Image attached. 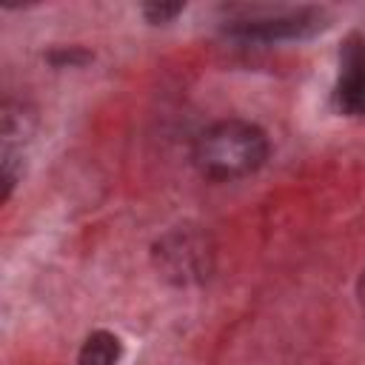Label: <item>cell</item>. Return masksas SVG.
<instances>
[{
	"label": "cell",
	"mask_w": 365,
	"mask_h": 365,
	"mask_svg": "<svg viewBox=\"0 0 365 365\" xmlns=\"http://www.w3.org/2000/svg\"><path fill=\"white\" fill-rule=\"evenodd\" d=\"M359 299H362V305H365V271H362V277H359Z\"/></svg>",
	"instance_id": "8"
},
{
	"label": "cell",
	"mask_w": 365,
	"mask_h": 365,
	"mask_svg": "<svg viewBox=\"0 0 365 365\" xmlns=\"http://www.w3.org/2000/svg\"><path fill=\"white\" fill-rule=\"evenodd\" d=\"M31 134V114L26 111L23 103H3V200H9L17 174H20V160H23V148L17 145L20 140H26Z\"/></svg>",
	"instance_id": "5"
},
{
	"label": "cell",
	"mask_w": 365,
	"mask_h": 365,
	"mask_svg": "<svg viewBox=\"0 0 365 365\" xmlns=\"http://www.w3.org/2000/svg\"><path fill=\"white\" fill-rule=\"evenodd\" d=\"M117 359L120 339L111 331H91L77 354V365H117Z\"/></svg>",
	"instance_id": "6"
},
{
	"label": "cell",
	"mask_w": 365,
	"mask_h": 365,
	"mask_svg": "<svg viewBox=\"0 0 365 365\" xmlns=\"http://www.w3.org/2000/svg\"><path fill=\"white\" fill-rule=\"evenodd\" d=\"M322 14L314 9H291V11H274V14H251L231 23V31L245 40H282V37H302L311 34Z\"/></svg>",
	"instance_id": "4"
},
{
	"label": "cell",
	"mask_w": 365,
	"mask_h": 365,
	"mask_svg": "<svg viewBox=\"0 0 365 365\" xmlns=\"http://www.w3.org/2000/svg\"><path fill=\"white\" fill-rule=\"evenodd\" d=\"M268 160V134L251 120H220L202 128L191 145L194 168L208 180H240Z\"/></svg>",
	"instance_id": "1"
},
{
	"label": "cell",
	"mask_w": 365,
	"mask_h": 365,
	"mask_svg": "<svg viewBox=\"0 0 365 365\" xmlns=\"http://www.w3.org/2000/svg\"><path fill=\"white\" fill-rule=\"evenodd\" d=\"M154 259L163 277L177 285L205 279L214 262V248L208 237L197 228H174L154 245Z\"/></svg>",
	"instance_id": "2"
},
{
	"label": "cell",
	"mask_w": 365,
	"mask_h": 365,
	"mask_svg": "<svg viewBox=\"0 0 365 365\" xmlns=\"http://www.w3.org/2000/svg\"><path fill=\"white\" fill-rule=\"evenodd\" d=\"M334 106L339 114L365 117V37L348 34L339 48V71L334 83Z\"/></svg>",
	"instance_id": "3"
},
{
	"label": "cell",
	"mask_w": 365,
	"mask_h": 365,
	"mask_svg": "<svg viewBox=\"0 0 365 365\" xmlns=\"http://www.w3.org/2000/svg\"><path fill=\"white\" fill-rule=\"evenodd\" d=\"M182 11V3H145L143 6V14L148 23H165L171 17H177Z\"/></svg>",
	"instance_id": "7"
}]
</instances>
